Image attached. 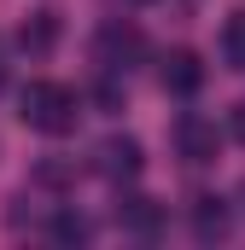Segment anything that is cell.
<instances>
[{
  "label": "cell",
  "mask_w": 245,
  "mask_h": 250,
  "mask_svg": "<svg viewBox=\"0 0 245 250\" xmlns=\"http://www.w3.org/2000/svg\"><path fill=\"white\" fill-rule=\"evenodd\" d=\"M18 117L24 128H35V134H70L76 117H82V99L64 87V82H29L24 93H18Z\"/></svg>",
  "instance_id": "1"
},
{
  "label": "cell",
  "mask_w": 245,
  "mask_h": 250,
  "mask_svg": "<svg viewBox=\"0 0 245 250\" xmlns=\"http://www.w3.org/2000/svg\"><path fill=\"white\" fill-rule=\"evenodd\" d=\"M175 151H181V163H193V169L216 163V151H222V128L210 123V117H198V111H181V117H175Z\"/></svg>",
  "instance_id": "2"
},
{
  "label": "cell",
  "mask_w": 245,
  "mask_h": 250,
  "mask_svg": "<svg viewBox=\"0 0 245 250\" xmlns=\"http://www.w3.org/2000/svg\"><path fill=\"white\" fill-rule=\"evenodd\" d=\"M94 59L105 64V76H117V70L146 59V35H140L134 23H105V29L94 35Z\"/></svg>",
  "instance_id": "3"
},
{
  "label": "cell",
  "mask_w": 245,
  "mask_h": 250,
  "mask_svg": "<svg viewBox=\"0 0 245 250\" xmlns=\"http://www.w3.org/2000/svg\"><path fill=\"white\" fill-rule=\"evenodd\" d=\"M94 169H99L105 181H134V175L146 169V151H140V140H134V134H111V140H99Z\"/></svg>",
  "instance_id": "4"
},
{
  "label": "cell",
  "mask_w": 245,
  "mask_h": 250,
  "mask_svg": "<svg viewBox=\"0 0 245 250\" xmlns=\"http://www.w3.org/2000/svg\"><path fill=\"white\" fill-rule=\"evenodd\" d=\"M228 233H234V204L216 198V192H198L193 198V239L198 245H222Z\"/></svg>",
  "instance_id": "5"
},
{
  "label": "cell",
  "mask_w": 245,
  "mask_h": 250,
  "mask_svg": "<svg viewBox=\"0 0 245 250\" xmlns=\"http://www.w3.org/2000/svg\"><path fill=\"white\" fill-rule=\"evenodd\" d=\"M158 82H164V93H175V99L198 93V87H204V64H198V53H187V47L164 53V59H158Z\"/></svg>",
  "instance_id": "6"
},
{
  "label": "cell",
  "mask_w": 245,
  "mask_h": 250,
  "mask_svg": "<svg viewBox=\"0 0 245 250\" xmlns=\"http://www.w3.org/2000/svg\"><path fill=\"white\" fill-rule=\"evenodd\" d=\"M117 227L128 239H158V233L170 227V209H164L158 198H122L117 204Z\"/></svg>",
  "instance_id": "7"
},
{
  "label": "cell",
  "mask_w": 245,
  "mask_h": 250,
  "mask_svg": "<svg viewBox=\"0 0 245 250\" xmlns=\"http://www.w3.org/2000/svg\"><path fill=\"white\" fill-rule=\"evenodd\" d=\"M59 12H29L24 23H18V47L29 53V59H47L53 47H59Z\"/></svg>",
  "instance_id": "8"
},
{
  "label": "cell",
  "mask_w": 245,
  "mask_h": 250,
  "mask_svg": "<svg viewBox=\"0 0 245 250\" xmlns=\"http://www.w3.org/2000/svg\"><path fill=\"white\" fill-rule=\"evenodd\" d=\"M47 239H53V245H88V239H94V227H88V215H82V209H59V215L47 221Z\"/></svg>",
  "instance_id": "9"
},
{
  "label": "cell",
  "mask_w": 245,
  "mask_h": 250,
  "mask_svg": "<svg viewBox=\"0 0 245 250\" xmlns=\"http://www.w3.org/2000/svg\"><path fill=\"white\" fill-rule=\"evenodd\" d=\"M222 59H228V70H245V6L222 23Z\"/></svg>",
  "instance_id": "10"
},
{
  "label": "cell",
  "mask_w": 245,
  "mask_h": 250,
  "mask_svg": "<svg viewBox=\"0 0 245 250\" xmlns=\"http://www.w3.org/2000/svg\"><path fill=\"white\" fill-rule=\"evenodd\" d=\"M94 99H99V111H117V105H122V87H117V82H99Z\"/></svg>",
  "instance_id": "11"
},
{
  "label": "cell",
  "mask_w": 245,
  "mask_h": 250,
  "mask_svg": "<svg viewBox=\"0 0 245 250\" xmlns=\"http://www.w3.org/2000/svg\"><path fill=\"white\" fill-rule=\"evenodd\" d=\"M228 134H234V140H240V146H245V99H240V105H234V117H228Z\"/></svg>",
  "instance_id": "12"
},
{
  "label": "cell",
  "mask_w": 245,
  "mask_h": 250,
  "mask_svg": "<svg viewBox=\"0 0 245 250\" xmlns=\"http://www.w3.org/2000/svg\"><path fill=\"white\" fill-rule=\"evenodd\" d=\"M128 6H152V0H128Z\"/></svg>",
  "instance_id": "13"
},
{
  "label": "cell",
  "mask_w": 245,
  "mask_h": 250,
  "mask_svg": "<svg viewBox=\"0 0 245 250\" xmlns=\"http://www.w3.org/2000/svg\"><path fill=\"white\" fill-rule=\"evenodd\" d=\"M240 198H245V187H240Z\"/></svg>",
  "instance_id": "14"
}]
</instances>
